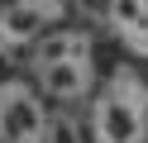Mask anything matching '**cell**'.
Here are the masks:
<instances>
[{
    "label": "cell",
    "mask_w": 148,
    "mask_h": 143,
    "mask_svg": "<svg viewBox=\"0 0 148 143\" xmlns=\"http://www.w3.org/2000/svg\"><path fill=\"white\" fill-rule=\"evenodd\" d=\"M62 14V0H5L0 5V48H29L43 38V29Z\"/></svg>",
    "instance_id": "obj_4"
},
{
    "label": "cell",
    "mask_w": 148,
    "mask_h": 143,
    "mask_svg": "<svg viewBox=\"0 0 148 143\" xmlns=\"http://www.w3.org/2000/svg\"><path fill=\"white\" fill-rule=\"evenodd\" d=\"M91 143H148V81L134 67L110 72L91 100Z\"/></svg>",
    "instance_id": "obj_2"
},
{
    "label": "cell",
    "mask_w": 148,
    "mask_h": 143,
    "mask_svg": "<svg viewBox=\"0 0 148 143\" xmlns=\"http://www.w3.org/2000/svg\"><path fill=\"white\" fill-rule=\"evenodd\" d=\"M34 81L48 100H86L96 86V57H91L86 29H58L34 43Z\"/></svg>",
    "instance_id": "obj_1"
},
{
    "label": "cell",
    "mask_w": 148,
    "mask_h": 143,
    "mask_svg": "<svg viewBox=\"0 0 148 143\" xmlns=\"http://www.w3.org/2000/svg\"><path fill=\"white\" fill-rule=\"evenodd\" d=\"M115 34L134 38V43H148V0H110L105 5Z\"/></svg>",
    "instance_id": "obj_5"
},
{
    "label": "cell",
    "mask_w": 148,
    "mask_h": 143,
    "mask_svg": "<svg viewBox=\"0 0 148 143\" xmlns=\"http://www.w3.org/2000/svg\"><path fill=\"white\" fill-rule=\"evenodd\" d=\"M38 143H81V129H77V119H72V114H53Z\"/></svg>",
    "instance_id": "obj_6"
},
{
    "label": "cell",
    "mask_w": 148,
    "mask_h": 143,
    "mask_svg": "<svg viewBox=\"0 0 148 143\" xmlns=\"http://www.w3.org/2000/svg\"><path fill=\"white\" fill-rule=\"evenodd\" d=\"M53 114L43 110V95L29 81L0 86V143H38Z\"/></svg>",
    "instance_id": "obj_3"
}]
</instances>
